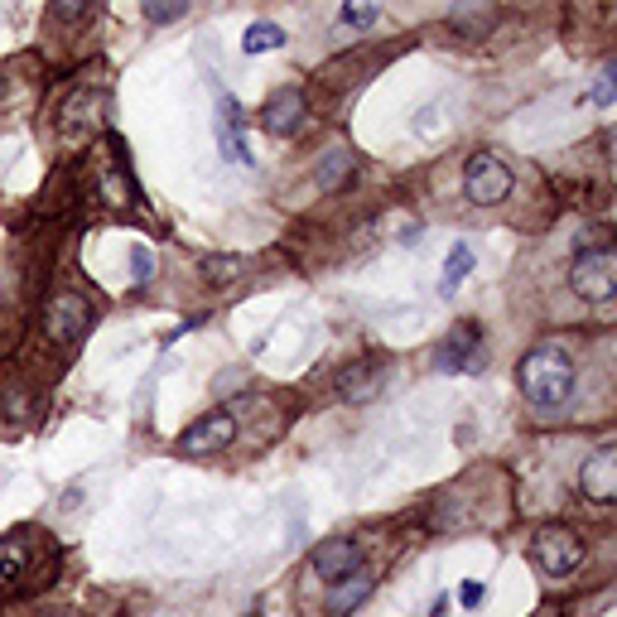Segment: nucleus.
<instances>
[{
  "instance_id": "1",
  "label": "nucleus",
  "mask_w": 617,
  "mask_h": 617,
  "mask_svg": "<svg viewBox=\"0 0 617 617\" xmlns=\"http://www.w3.org/2000/svg\"><path fill=\"white\" fill-rule=\"evenodd\" d=\"M58 569L54 536L39 526H15L0 540V598H20V593L44 589Z\"/></svg>"
},
{
  "instance_id": "2",
  "label": "nucleus",
  "mask_w": 617,
  "mask_h": 617,
  "mask_svg": "<svg viewBox=\"0 0 617 617\" xmlns=\"http://www.w3.org/2000/svg\"><path fill=\"white\" fill-rule=\"evenodd\" d=\"M516 386L540 410H560L574 396V357H569V348L564 343H536L516 362Z\"/></svg>"
},
{
  "instance_id": "3",
  "label": "nucleus",
  "mask_w": 617,
  "mask_h": 617,
  "mask_svg": "<svg viewBox=\"0 0 617 617\" xmlns=\"http://www.w3.org/2000/svg\"><path fill=\"white\" fill-rule=\"evenodd\" d=\"M569 285L579 290V299L589 304H613L617 295V256L613 246H579L574 251V270H569Z\"/></svg>"
},
{
  "instance_id": "4",
  "label": "nucleus",
  "mask_w": 617,
  "mask_h": 617,
  "mask_svg": "<svg viewBox=\"0 0 617 617\" xmlns=\"http://www.w3.org/2000/svg\"><path fill=\"white\" fill-rule=\"evenodd\" d=\"M531 564L550 579H564L584 564V540L574 531H564V526H540L536 540H531Z\"/></svg>"
},
{
  "instance_id": "5",
  "label": "nucleus",
  "mask_w": 617,
  "mask_h": 617,
  "mask_svg": "<svg viewBox=\"0 0 617 617\" xmlns=\"http://www.w3.org/2000/svg\"><path fill=\"white\" fill-rule=\"evenodd\" d=\"M237 425H242V405H222L213 415H203L193 430L179 434V454H217V449H227L232 439H237Z\"/></svg>"
},
{
  "instance_id": "6",
  "label": "nucleus",
  "mask_w": 617,
  "mask_h": 617,
  "mask_svg": "<svg viewBox=\"0 0 617 617\" xmlns=\"http://www.w3.org/2000/svg\"><path fill=\"white\" fill-rule=\"evenodd\" d=\"M92 319H97V309H92V299L78 295V290H68V295H58L49 309H44V333L54 338V343H78L82 333L92 328Z\"/></svg>"
},
{
  "instance_id": "7",
  "label": "nucleus",
  "mask_w": 617,
  "mask_h": 617,
  "mask_svg": "<svg viewBox=\"0 0 617 617\" xmlns=\"http://www.w3.org/2000/svg\"><path fill=\"white\" fill-rule=\"evenodd\" d=\"M463 193L478 203V208H487V203H502L511 193V169L492 150H483V155H473L468 160V169H463Z\"/></svg>"
},
{
  "instance_id": "8",
  "label": "nucleus",
  "mask_w": 617,
  "mask_h": 617,
  "mask_svg": "<svg viewBox=\"0 0 617 617\" xmlns=\"http://www.w3.org/2000/svg\"><path fill=\"white\" fill-rule=\"evenodd\" d=\"M217 150H222L232 164H256L251 145H246L242 107H237V97H227V92L217 97Z\"/></svg>"
},
{
  "instance_id": "9",
  "label": "nucleus",
  "mask_w": 617,
  "mask_h": 617,
  "mask_svg": "<svg viewBox=\"0 0 617 617\" xmlns=\"http://www.w3.org/2000/svg\"><path fill=\"white\" fill-rule=\"evenodd\" d=\"M304 116H309V102H304V92L299 87H280V92H270L266 107H261V126L270 135H295L304 126Z\"/></svg>"
},
{
  "instance_id": "10",
  "label": "nucleus",
  "mask_w": 617,
  "mask_h": 617,
  "mask_svg": "<svg viewBox=\"0 0 617 617\" xmlns=\"http://www.w3.org/2000/svg\"><path fill=\"white\" fill-rule=\"evenodd\" d=\"M372 593H376V574H372V569H352V574H343V579H333V584H328L323 608H328V617H348V613H357Z\"/></svg>"
},
{
  "instance_id": "11",
  "label": "nucleus",
  "mask_w": 617,
  "mask_h": 617,
  "mask_svg": "<svg viewBox=\"0 0 617 617\" xmlns=\"http://www.w3.org/2000/svg\"><path fill=\"white\" fill-rule=\"evenodd\" d=\"M579 487H584V497H589V502H598V507H608V502L617 497V449H613V444H603V449L584 463Z\"/></svg>"
},
{
  "instance_id": "12",
  "label": "nucleus",
  "mask_w": 617,
  "mask_h": 617,
  "mask_svg": "<svg viewBox=\"0 0 617 617\" xmlns=\"http://www.w3.org/2000/svg\"><path fill=\"white\" fill-rule=\"evenodd\" d=\"M309 564H314V574L319 579H343V574H352V569H362V545L348 536L338 540H323V545H314V555H309Z\"/></svg>"
},
{
  "instance_id": "13",
  "label": "nucleus",
  "mask_w": 617,
  "mask_h": 617,
  "mask_svg": "<svg viewBox=\"0 0 617 617\" xmlns=\"http://www.w3.org/2000/svg\"><path fill=\"white\" fill-rule=\"evenodd\" d=\"M386 372H391V362H386V357H367V362L348 367V372L338 376V391H343V401H372L376 391L386 386Z\"/></svg>"
},
{
  "instance_id": "14",
  "label": "nucleus",
  "mask_w": 617,
  "mask_h": 617,
  "mask_svg": "<svg viewBox=\"0 0 617 617\" xmlns=\"http://www.w3.org/2000/svg\"><path fill=\"white\" fill-rule=\"evenodd\" d=\"M434 367H439V372H478V367H483V352H478V333H473V328L454 333V338H449V343L439 348Z\"/></svg>"
},
{
  "instance_id": "15",
  "label": "nucleus",
  "mask_w": 617,
  "mask_h": 617,
  "mask_svg": "<svg viewBox=\"0 0 617 617\" xmlns=\"http://www.w3.org/2000/svg\"><path fill=\"white\" fill-rule=\"evenodd\" d=\"M468 270H473V246L454 242V246H449V261H444V280H439V295H454L458 285L468 280Z\"/></svg>"
},
{
  "instance_id": "16",
  "label": "nucleus",
  "mask_w": 617,
  "mask_h": 617,
  "mask_svg": "<svg viewBox=\"0 0 617 617\" xmlns=\"http://www.w3.org/2000/svg\"><path fill=\"white\" fill-rule=\"evenodd\" d=\"M242 49H246V54H270V49H285V29L270 25V20H256V25H246Z\"/></svg>"
},
{
  "instance_id": "17",
  "label": "nucleus",
  "mask_w": 617,
  "mask_h": 617,
  "mask_svg": "<svg viewBox=\"0 0 617 617\" xmlns=\"http://www.w3.org/2000/svg\"><path fill=\"white\" fill-rule=\"evenodd\" d=\"M348 174H352V155H348V150H328V155H323V164L314 169V184H319V188H343V184H348Z\"/></svg>"
},
{
  "instance_id": "18",
  "label": "nucleus",
  "mask_w": 617,
  "mask_h": 617,
  "mask_svg": "<svg viewBox=\"0 0 617 617\" xmlns=\"http://www.w3.org/2000/svg\"><path fill=\"white\" fill-rule=\"evenodd\" d=\"M188 10V0H145V20L150 25H174Z\"/></svg>"
},
{
  "instance_id": "19",
  "label": "nucleus",
  "mask_w": 617,
  "mask_h": 617,
  "mask_svg": "<svg viewBox=\"0 0 617 617\" xmlns=\"http://www.w3.org/2000/svg\"><path fill=\"white\" fill-rule=\"evenodd\" d=\"M376 10H381V0H348L338 20H343V25H352V29H362V25H372V20H376Z\"/></svg>"
},
{
  "instance_id": "20",
  "label": "nucleus",
  "mask_w": 617,
  "mask_h": 617,
  "mask_svg": "<svg viewBox=\"0 0 617 617\" xmlns=\"http://www.w3.org/2000/svg\"><path fill=\"white\" fill-rule=\"evenodd\" d=\"M92 10H97V0H54V20H63V25H82Z\"/></svg>"
},
{
  "instance_id": "21",
  "label": "nucleus",
  "mask_w": 617,
  "mask_h": 617,
  "mask_svg": "<svg viewBox=\"0 0 617 617\" xmlns=\"http://www.w3.org/2000/svg\"><path fill=\"white\" fill-rule=\"evenodd\" d=\"M131 275L135 285H150V275H155V256H150V246H131Z\"/></svg>"
},
{
  "instance_id": "22",
  "label": "nucleus",
  "mask_w": 617,
  "mask_h": 617,
  "mask_svg": "<svg viewBox=\"0 0 617 617\" xmlns=\"http://www.w3.org/2000/svg\"><path fill=\"white\" fill-rule=\"evenodd\" d=\"M593 102H598V107H613V68H603V73H598V87H593Z\"/></svg>"
},
{
  "instance_id": "23",
  "label": "nucleus",
  "mask_w": 617,
  "mask_h": 617,
  "mask_svg": "<svg viewBox=\"0 0 617 617\" xmlns=\"http://www.w3.org/2000/svg\"><path fill=\"white\" fill-rule=\"evenodd\" d=\"M227 275H237V261H222V256H213V261H208V280H227Z\"/></svg>"
},
{
  "instance_id": "24",
  "label": "nucleus",
  "mask_w": 617,
  "mask_h": 617,
  "mask_svg": "<svg viewBox=\"0 0 617 617\" xmlns=\"http://www.w3.org/2000/svg\"><path fill=\"white\" fill-rule=\"evenodd\" d=\"M458 603H463V608H478V603H483V584H463V589H458Z\"/></svg>"
}]
</instances>
